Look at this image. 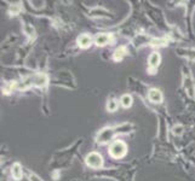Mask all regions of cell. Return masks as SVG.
<instances>
[{
    "label": "cell",
    "mask_w": 195,
    "mask_h": 181,
    "mask_svg": "<svg viewBox=\"0 0 195 181\" xmlns=\"http://www.w3.org/2000/svg\"><path fill=\"white\" fill-rule=\"evenodd\" d=\"M184 88L187 89V92L190 97H194V83H193V80H191V76L189 74L188 69L184 73Z\"/></svg>",
    "instance_id": "cell-6"
},
{
    "label": "cell",
    "mask_w": 195,
    "mask_h": 181,
    "mask_svg": "<svg viewBox=\"0 0 195 181\" xmlns=\"http://www.w3.org/2000/svg\"><path fill=\"white\" fill-rule=\"evenodd\" d=\"M116 109H118V102H116V100H109L108 104H107V110H108V111L114 112Z\"/></svg>",
    "instance_id": "cell-14"
},
{
    "label": "cell",
    "mask_w": 195,
    "mask_h": 181,
    "mask_svg": "<svg viewBox=\"0 0 195 181\" xmlns=\"http://www.w3.org/2000/svg\"><path fill=\"white\" fill-rule=\"evenodd\" d=\"M11 174L15 180H21L22 179V167L19 163H15L11 169Z\"/></svg>",
    "instance_id": "cell-10"
},
{
    "label": "cell",
    "mask_w": 195,
    "mask_h": 181,
    "mask_svg": "<svg viewBox=\"0 0 195 181\" xmlns=\"http://www.w3.org/2000/svg\"><path fill=\"white\" fill-rule=\"evenodd\" d=\"M148 97L150 99V102H153V103H161L162 102V94L159 89H155V88L150 89Z\"/></svg>",
    "instance_id": "cell-9"
},
{
    "label": "cell",
    "mask_w": 195,
    "mask_h": 181,
    "mask_svg": "<svg viewBox=\"0 0 195 181\" xmlns=\"http://www.w3.org/2000/svg\"><path fill=\"white\" fill-rule=\"evenodd\" d=\"M47 83V76L44 74H35L33 76L27 77L24 81L19 85V88H28L30 86H36V87H45Z\"/></svg>",
    "instance_id": "cell-1"
},
{
    "label": "cell",
    "mask_w": 195,
    "mask_h": 181,
    "mask_svg": "<svg viewBox=\"0 0 195 181\" xmlns=\"http://www.w3.org/2000/svg\"><path fill=\"white\" fill-rule=\"evenodd\" d=\"M126 54V48L125 47H119L115 49V52H114V59L115 60H121L122 58H124V56Z\"/></svg>",
    "instance_id": "cell-11"
},
{
    "label": "cell",
    "mask_w": 195,
    "mask_h": 181,
    "mask_svg": "<svg viewBox=\"0 0 195 181\" xmlns=\"http://www.w3.org/2000/svg\"><path fill=\"white\" fill-rule=\"evenodd\" d=\"M126 152H127V146L124 141H121V140H116V141H114L109 147V153L114 158L124 157L126 155Z\"/></svg>",
    "instance_id": "cell-3"
},
{
    "label": "cell",
    "mask_w": 195,
    "mask_h": 181,
    "mask_svg": "<svg viewBox=\"0 0 195 181\" xmlns=\"http://www.w3.org/2000/svg\"><path fill=\"white\" fill-rule=\"evenodd\" d=\"M110 40H111V37H110L109 34H104V33L103 34H98L95 37V44L97 46H106L107 44L110 42Z\"/></svg>",
    "instance_id": "cell-8"
},
{
    "label": "cell",
    "mask_w": 195,
    "mask_h": 181,
    "mask_svg": "<svg viewBox=\"0 0 195 181\" xmlns=\"http://www.w3.org/2000/svg\"><path fill=\"white\" fill-rule=\"evenodd\" d=\"M181 56H184L189 59H195V49H178Z\"/></svg>",
    "instance_id": "cell-13"
},
{
    "label": "cell",
    "mask_w": 195,
    "mask_h": 181,
    "mask_svg": "<svg viewBox=\"0 0 195 181\" xmlns=\"http://www.w3.org/2000/svg\"><path fill=\"white\" fill-rule=\"evenodd\" d=\"M160 54L158 52H154L149 56L148 59V65H149V73L150 74H155V70L158 69L159 64H160Z\"/></svg>",
    "instance_id": "cell-5"
},
{
    "label": "cell",
    "mask_w": 195,
    "mask_h": 181,
    "mask_svg": "<svg viewBox=\"0 0 195 181\" xmlns=\"http://www.w3.org/2000/svg\"><path fill=\"white\" fill-rule=\"evenodd\" d=\"M120 103H121V105L124 106V107H130L132 105V98H131V95L124 94V95L121 97V99H120Z\"/></svg>",
    "instance_id": "cell-12"
},
{
    "label": "cell",
    "mask_w": 195,
    "mask_h": 181,
    "mask_svg": "<svg viewBox=\"0 0 195 181\" xmlns=\"http://www.w3.org/2000/svg\"><path fill=\"white\" fill-rule=\"evenodd\" d=\"M129 128H130V126L129 124H122V126H120V127H116V128H106V129H103L102 132L98 134V141L99 143H107V141H109V140L114 136L118 132H127L129 130Z\"/></svg>",
    "instance_id": "cell-2"
},
{
    "label": "cell",
    "mask_w": 195,
    "mask_h": 181,
    "mask_svg": "<svg viewBox=\"0 0 195 181\" xmlns=\"http://www.w3.org/2000/svg\"><path fill=\"white\" fill-rule=\"evenodd\" d=\"M91 42H92V39H91V36H90L89 34H81V35L78 37V45H79V47H81V48H87V47H90Z\"/></svg>",
    "instance_id": "cell-7"
},
{
    "label": "cell",
    "mask_w": 195,
    "mask_h": 181,
    "mask_svg": "<svg viewBox=\"0 0 195 181\" xmlns=\"http://www.w3.org/2000/svg\"><path fill=\"white\" fill-rule=\"evenodd\" d=\"M86 164L94 169H98L103 164V159H102V156L99 153L91 152L86 156Z\"/></svg>",
    "instance_id": "cell-4"
}]
</instances>
